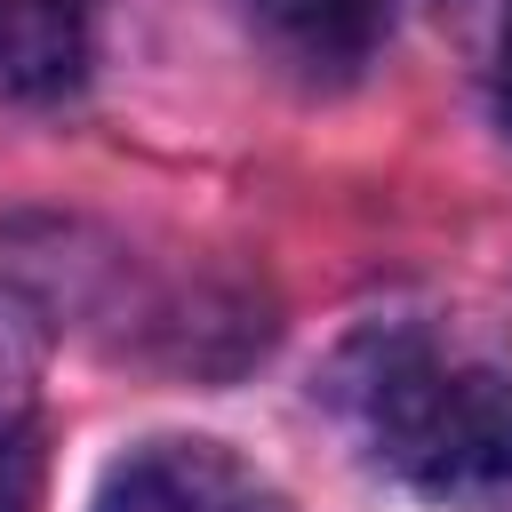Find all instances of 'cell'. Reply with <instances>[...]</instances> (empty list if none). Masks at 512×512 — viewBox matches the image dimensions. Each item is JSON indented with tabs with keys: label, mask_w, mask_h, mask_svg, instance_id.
Masks as SVG:
<instances>
[{
	"label": "cell",
	"mask_w": 512,
	"mask_h": 512,
	"mask_svg": "<svg viewBox=\"0 0 512 512\" xmlns=\"http://www.w3.org/2000/svg\"><path fill=\"white\" fill-rule=\"evenodd\" d=\"M376 432L408 488L448 512H512V376L504 368H392Z\"/></svg>",
	"instance_id": "obj_1"
},
{
	"label": "cell",
	"mask_w": 512,
	"mask_h": 512,
	"mask_svg": "<svg viewBox=\"0 0 512 512\" xmlns=\"http://www.w3.org/2000/svg\"><path fill=\"white\" fill-rule=\"evenodd\" d=\"M96 512H264V504H256V480L224 448H208V440H152V448H136L104 480Z\"/></svg>",
	"instance_id": "obj_2"
},
{
	"label": "cell",
	"mask_w": 512,
	"mask_h": 512,
	"mask_svg": "<svg viewBox=\"0 0 512 512\" xmlns=\"http://www.w3.org/2000/svg\"><path fill=\"white\" fill-rule=\"evenodd\" d=\"M248 16L264 48L312 88L360 80V64L384 48V0H248Z\"/></svg>",
	"instance_id": "obj_3"
},
{
	"label": "cell",
	"mask_w": 512,
	"mask_h": 512,
	"mask_svg": "<svg viewBox=\"0 0 512 512\" xmlns=\"http://www.w3.org/2000/svg\"><path fill=\"white\" fill-rule=\"evenodd\" d=\"M104 0H0V88L8 96H56L88 72Z\"/></svg>",
	"instance_id": "obj_4"
},
{
	"label": "cell",
	"mask_w": 512,
	"mask_h": 512,
	"mask_svg": "<svg viewBox=\"0 0 512 512\" xmlns=\"http://www.w3.org/2000/svg\"><path fill=\"white\" fill-rule=\"evenodd\" d=\"M0 512H40V432L24 408H0Z\"/></svg>",
	"instance_id": "obj_5"
},
{
	"label": "cell",
	"mask_w": 512,
	"mask_h": 512,
	"mask_svg": "<svg viewBox=\"0 0 512 512\" xmlns=\"http://www.w3.org/2000/svg\"><path fill=\"white\" fill-rule=\"evenodd\" d=\"M496 104L512 120V8H504V32H496Z\"/></svg>",
	"instance_id": "obj_6"
}]
</instances>
